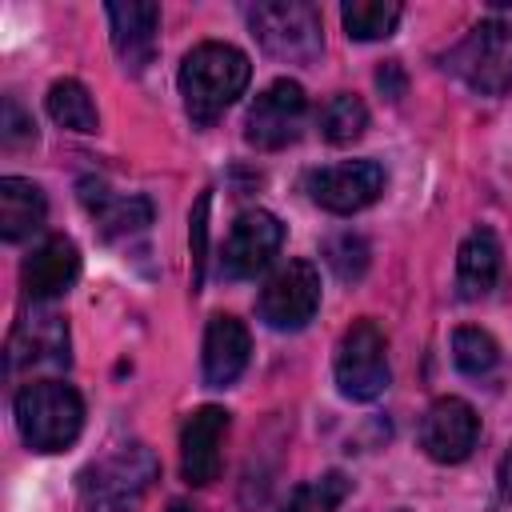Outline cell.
Returning <instances> with one entry per match:
<instances>
[{"label":"cell","mask_w":512,"mask_h":512,"mask_svg":"<svg viewBox=\"0 0 512 512\" xmlns=\"http://www.w3.org/2000/svg\"><path fill=\"white\" fill-rule=\"evenodd\" d=\"M476 436H480V416L460 396H440L424 412V420H420V448L436 464H460V460H468L472 448H476Z\"/></svg>","instance_id":"obj_9"},{"label":"cell","mask_w":512,"mask_h":512,"mask_svg":"<svg viewBox=\"0 0 512 512\" xmlns=\"http://www.w3.org/2000/svg\"><path fill=\"white\" fill-rule=\"evenodd\" d=\"M336 384L348 400H376L388 388V344L372 320H356L336 344Z\"/></svg>","instance_id":"obj_5"},{"label":"cell","mask_w":512,"mask_h":512,"mask_svg":"<svg viewBox=\"0 0 512 512\" xmlns=\"http://www.w3.org/2000/svg\"><path fill=\"white\" fill-rule=\"evenodd\" d=\"M304 116H308V96L296 80H272L252 104H248V116H244V140L260 152H276V148H288L300 128H304Z\"/></svg>","instance_id":"obj_6"},{"label":"cell","mask_w":512,"mask_h":512,"mask_svg":"<svg viewBox=\"0 0 512 512\" xmlns=\"http://www.w3.org/2000/svg\"><path fill=\"white\" fill-rule=\"evenodd\" d=\"M364 128H368V108H364V100L352 96V92H336V96L320 108V136H324L328 144H352V140L364 136Z\"/></svg>","instance_id":"obj_21"},{"label":"cell","mask_w":512,"mask_h":512,"mask_svg":"<svg viewBox=\"0 0 512 512\" xmlns=\"http://www.w3.org/2000/svg\"><path fill=\"white\" fill-rule=\"evenodd\" d=\"M500 280V240L488 228H476L456 256V288L464 300H476L484 292H492V284Z\"/></svg>","instance_id":"obj_19"},{"label":"cell","mask_w":512,"mask_h":512,"mask_svg":"<svg viewBox=\"0 0 512 512\" xmlns=\"http://www.w3.org/2000/svg\"><path fill=\"white\" fill-rule=\"evenodd\" d=\"M48 216V204H44V192L24 180V176H4L0 180V236L4 240H24L32 236Z\"/></svg>","instance_id":"obj_18"},{"label":"cell","mask_w":512,"mask_h":512,"mask_svg":"<svg viewBox=\"0 0 512 512\" xmlns=\"http://www.w3.org/2000/svg\"><path fill=\"white\" fill-rule=\"evenodd\" d=\"M340 20L352 40H384L400 24V4L392 0H352L340 8Z\"/></svg>","instance_id":"obj_22"},{"label":"cell","mask_w":512,"mask_h":512,"mask_svg":"<svg viewBox=\"0 0 512 512\" xmlns=\"http://www.w3.org/2000/svg\"><path fill=\"white\" fill-rule=\"evenodd\" d=\"M500 488H504V496L512 500V448H508V456L500 460Z\"/></svg>","instance_id":"obj_30"},{"label":"cell","mask_w":512,"mask_h":512,"mask_svg":"<svg viewBox=\"0 0 512 512\" xmlns=\"http://www.w3.org/2000/svg\"><path fill=\"white\" fill-rule=\"evenodd\" d=\"M168 512H192V508H188V504H180V500H176V504H172V508H168Z\"/></svg>","instance_id":"obj_31"},{"label":"cell","mask_w":512,"mask_h":512,"mask_svg":"<svg viewBox=\"0 0 512 512\" xmlns=\"http://www.w3.org/2000/svg\"><path fill=\"white\" fill-rule=\"evenodd\" d=\"M376 88H380L388 100H400V96H404L408 80H404V68H400V60H388V64H380V72H376Z\"/></svg>","instance_id":"obj_29"},{"label":"cell","mask_w":512,"mask_h":512,"mask_svg":"<svg viewBox=\"0 0 512 512\" xmlns=\"http://www.w3.org/2000/svg\"><path fill=\"white\" fill-rule=\"evenodd\" d=\"M132 500H120L112 492H100V488H80V508L84 512H128Z\"/></svg>","instance_id":"obj_28"},{"label":"cell","mask_w":512,"mask_h":512,"mask_svg":"<svg viewBox=\"0 0 512 512\" xmlns=\"http://www.w3.org/2000/svg\"><path fill=\"white\" fill-rule=\"evenodd\" d=\"M32 368H68V324L56 312L24 316L8 340V372Z\"/></svg>","instance_id":"obj_11"},{"label":"cell","mask_w":512,"mask_h":512,"mask_svg":"<svg viewBox=\"0 0 512 512\" xmlns=\"http://www.w3.org/2000/svg\"><path fill=\"white\" fill-rule=\"evenodd\" d=\"M112 24V48L124 60V68L140 72L156 56V28H160V4H108Z\"/></svg>","instance_id":"obj_17"},{"label":"cell","mask_w":512,"mask_h":512,"mask_svg":"<svg viewBox=\"0 0 512 512\" xmlns=\"http://www.w3.org/2000/svg\"><path fill=\"white\" fill-rule=\"evenodd\" d=\"M248 352H252L248 328L236 316L216 312L204 328V384H212V388L232 384L244 372Z\"/></svg>","instance_id":"obj_16"},{"label":"cell","mask_w":512,"mask_h":512,"mask_svg":"<svg viewBox=\"0 0 512 512\" xmlns=\"http://www.w3.org/2000/svg\"><path fill=\"white\" fill-rule=\"evenodd\" d=\"M80 272V252L68 236H44L20 264V284L32 300H52L68 292V284Z\"/></svg>","instance_id":"obj_14"},{"label":"cell","mask_w":512,"mask_h":512,"mask_svg":"<svg viewBox=\"0 0 512 512\" xmlns=\"http://www.w3.org/2000/svg\"><path fill=\"white\" fill-rule=\"evenodd\" d=\"M348 480L340 472H328L320 480H308L292 492V500L284 504V512H336V504L344 500Z\"/></svg>","instance_id":"obj_24"},{"label":"cell","mask_w":512,"mask_h":512,"mask_svg":"<svg viewBox=\"0 0 512 512\" xmlns=\"http://www.w3.org/2000/svg\"><path fill=\"white\" fill-rule=\"evenodd\" d=\"M472 92L504 96L512 88V24L480 20L444 60Z\"/></svg>","instance_id":"obj_4"},{"label":"cell","mask_w":512,"mask_h":512,"mask_svg":"<svg viewBox=\"0 0 512 512\" xmlns=\"http://www.w3.org/2000/svg\"><path fill=\"white\" fill-rule=\"evenodd\" d=\"M380 192H384V168L376 160H344L308 176V196L336 216L368 208Z\"/></svg>","instance_id":"obj_8"},{"label":"cell","mask_w":512,"mask_h":512,"mask_svg":"<svg viewBox=\"0 0 512 512\" xmlns=\"http://www.w3.org/2000/svg\"><path fill=\"white\" fill-rule=\"evenodd\" d=\"M152 480H156V456L144 444H124L100 464L80 472V488H100L120 500H136Z\"/></svg>","instance_id":"obj_15"},{"label":"cell","mask_w":512,"mask_h":512,"mask_svg":"<svg viewBox=\"0 0 512 512\" xmlns=\"http://www.w3.org/2000/svg\"><path fill=\"white\" fill-rule=\"evenodd\" d=\"M48 116L68 132H96L100 128L96 104L80 80H56L48 88Z\"/></svg>","instance_id":"obj_20"},{"label":"cell","mask_w":512,"mask_h":512,"mask_svg":"<svg viewBox=\"0 0 512 512\" xmlns=\"http://www.w3.org/2000/svg\"><path fill=\"white\" fill-rule=\"evenodd\" d=\"M452 360L468 376H484L500 364V344L484 328H456L452 332Z\"/></svg>","instance_id":"obj_23"},{"label":"cell","mask_w":512,"mask_h":512,"mask_svg":"<svg viewBox=\"0 0 512 512\" xmlns=\"http://www.w3.org/2000/svg\"><path fill=\"white\" fill-rule=\"evenodd\" d=\"M324 260L332 264V272L340 280H360L368 268V244L356 232H336L324 240Z\"/></svg>","instance_id":"obj_25"},{"label":"cell","mask_w":512,"mask_h":512,"mask_svg":"<svg viewBox=\"0 0 512 512\" xmlns=\"http://www.w3.org/2000/svg\"><path fill=\"white\" fill-rule=\"evenodd\" d=\"M252 36L264 44L268 56L288 64H312L324 48L320 36V12L304 0H268L248 8Z\"/></svg>","instance_id":"obj_3"},{"label":"cell","mask_w":512,"mask_h":512,"mask_svg":"<svg viewBox=\"0 0 512 512\" xmlns=\"http://www.w3.org/2000/svg\"><path fill=\"white\" fill-rule=\"evenodd\" d=\"M208 204H212V196L204 192L200 200H196V208H192V228H188V236H192V284L200 288V280H204V252H208Z\"/></svg>","instance_id":"obj_26"},{"label":"cell","mask_w":512,"mask_h":512,"mask_svg":"<svg viewBox=\"0 0 512 512\" xmlns=\"http://www.w3.org/2000/svg\"><path fill=\"white\" fill-rule=\"evenodd\" d=\"M316 308H320V276L308 260H288L284 268H276L256 300L260 320L276 332L304 328L316 316Z\"/></svg>","instance_id":"obj_7"},{"label":"cell","mask_w":512,"mask_h":512,"mask_svg":"<svg viewBox=\"0 0 512 512\" xmlns=\"http://www.w3.org/2000/svg\"><path fill=\"white\" fill-rule=\"evenodd\" d=\"M4 144H24V140H36V124H32V116H24V108L8 96L4 100Z\"/></svg>","instance_id":"obj_27"},{"label":"cell","mask_w":512,"mask_h":512,"mask_svg":"<svg viewBox=\"0 0 512 512\" xmlns=\"http://www.w3.org/2000/svg\"><path fill=\"white\" fill-rule=\"evenodd\" d=\"M76 192H80V204L88 208V216L96 220V228L108 240L136 236L152 224V204L136 192H112L104 180H92V176H84L76 184Z\"/></svg>","instance_id":"obj_13"},{"label":"cell","mask_w":512,"mask_h":512,"mask_svg":"<svg viewBox=\"0 0 512 512\" xmlns=\"http://www.w3.org/2000/svg\"><path fill=\"white\" fill-rule=\"evenodd\" d=\"M12 412L32 452H64L84 428V400L60 380L24 384L12 400Z\"/></svg>","instance_id":"obj_2"},{"label":"cell","mask_w":512,"mask_h":512,"mask_svg":"<svg viewBox=\"0 0 512 512\" xmlns=\"http://www.w3.org/2000/svg\"><path fill=\"white\" fill-rule=\"evenodd\" d=\"M228 432V412L216 404L196 408L180 428V472L188 484H212L220 476V444Z\"/></svg>","instance_id":"obj_12"},{"label":"cell","mask_w":512,"mask_h":512,"mask_svg":"<svg viewBox=\"0 0 512 512\" xmlns=\"http://www.w3.org/2000/svg\"><path fill=\"white\" fill-rule=\"evenodd\" d=\"M248 76H252V64L240 48L220 40L196 44L180 64V96L192 124L208 128L216 116H224V108L248 88Z\"/></svg>","instance_id":"obj_1"},{"label":"cell","mask_w":512,"mask_h":512,"mask_svg":"<svg viewBox=\"0 0 512 512\" xmlns=\"http://www.w3.org/2000/svg\"><path fill=\"white\" fill-rule=\"evenodd\" d=\"M284 240V224L264 212V208H252V212H240L228 240H224V256H220V272L228 280H248L256 276L260 268H268V260L276 256Z\"/></svg>","instance_id":"obj_10"}]
</instances>
